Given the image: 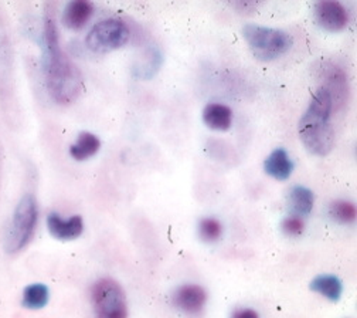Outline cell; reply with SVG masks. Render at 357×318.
Listing matches in <instances>:
<instances>
[{"label":"cell","mask_w":357,"mask_h":318,"mask_svg":"<svg viewBox=\"0 0 357 318\" xmlns=\"http://www.w3.org/2000/svg\"><path fill=\"white\" fill-rule=\"evenodd\" d=\"M317 77L322 82L321 88L331 96L333 110L343 108L349 101V80L343 68L332 62H319L317 66Z\"/></svg>","instance_id":"obj_7"},{"label":"cell","mask_w":357,"mask_h":318,"mask_svg":"<svg viewBox=\"0 0 357 318\" xmlns=\"http://www.w3.org/2000/svg\"><path fill=\"white\" fill-rule=\"evenodd\" d=\"M314 202H315L314 192L307 189L306 187L296 185L289 192L288 203L291 210L294 212V216H298V217L307 216L312 212V208H314Z\"/></svg>","instance_id":"obj_15"},{"label":"cell","mask_w":357,"mask_h":318,"mask_svg":"<svg viewBox=\"0 0 357 318\" xmlns=\"http://www.w3.org/2000/svg\"><path fill=\"white\" fill-rule=\"evenodd\" d=\"M130 31L119 19H105L93 26L85 37L86 48L98 55L118 50L129 41Z\"/></svg>","instance_id":"obj_6"},{"label":"cell","mask_w":357,"mask_h":318,"mask_svg":"<svg viewBox=\"0 0 357 318\" xmlns=\"http://www.w3.org/2000/svg\"><path fill=\"white\" fill-rule=\"evenodd\" d=\"M38 220L37 201L31 194H27L17 203L9 231L6 236V252L17 253L24 249L31 240Z\"/></svg>","instance_id":"obj_4"},{"label":"cell","mask_w":357,"mask_h":318,"mask_svg":"<svg viewBox=\"0 0 357 318\" xmlns=\"http://www.w3.org/2000/svg\"><path fill=\"white\" fill-rule=\"evenodd\" d=\"M315 19L321 27L336 33L346 29L349 23L347 9L336 0H322L315 5Z\"/></svg>","instance_id":"obj_8"},{"label":"cell","mask_w":357,"mask_h":318,"mask_svg":"<svg viewBox=\"0 0 357 318\" xmlns=\"http://www.w3.org/2000/svg\"><path fill=\"white\" fill-rule=\"evenodd\" d=\"M264 171L277 180H287L292 175L294 164L284 148H277L264 161Z\"/></svg>","instance_id":"obj_12"},{"label":"cell","mask_w":357,"mask_h":318,"mask_svg":"<svg viewBox=\"0 0 357 318\" xmlns=\"http://www.w3.org/2000/svg\"><path fill=\"white\" fill-rule=\"evenodd\" d=\"M329 215L339 223L350 224L354 223L357 210L353 202L349 201H336L329 208Z\"/></svg>","instance_id":"obj_18"},{"label":"cell","mask_w":357,"mask_h":318,"mask_svg":"<svg viewBox=\"0 0 357 318\" xmlns=\"http://www.w3.org/2000/svg\"><path fill=\"white\" fill-rule=\"evenodd\" d=\"M203 121L214 131H227L233 124V111L225 104L211 103L203 111Z\"/></svg>","instance_id":"obj_13"},{"label":"cell","mask_w":357,"mask_h":318,"mask_svg":"<svg viewBox=\"0 0 357 318\" xmlns=\"http://www.w3.org/2000/svg\"><path fill=\"white\" fill-rule=\"evenodd\" d=\"M233 6L236 9H238L240 13H243V10H245L244 13H247V12H252V9L255 8V3H252V2H238V3H234Z\"/></svg>","instance_id":"obj_22"},{"label":"cell","mask_w":357,"mask_h":318,"mask_svg":"<svg viewBox=\"0 0 357 318\" xmlns=\"http://www.w3.org/2000/svg\"><path fill=\"white\" fill-rule=\"evenodd\" d=\"M243 37L252 55L262 62H271L284 56L294 45V38L289 33L258 24H245Z\"/></svg>","instance_id":"obj_3"},{"label":"cell","mask_w":357,"mask_h":318,"mask_svg":"<svg viewBox=\"0 0 357 318\" xmlns=\"http://www.w3.org/2000/svg\"><path fill=\"white\" fill-rule=\"evenodd\" d=\"M101 148V141L97 135L91 132H81L77 143L70 147V155L75 161H85L94 157Z\"/></svg>","instance_id":"obj_14"},{"label":"cell","mask_w":357,"mask_h":318,"mask_svg":"<svg viewBox=\"0 0 357 318\" xmlns=\"http://www.w3.org/2000/svg\"><path fill=\"white\" fill-rule=\"evenodd\" d=\"M49 297H50V293L47 286L36 283L24 289L22 304L29 310H40L47 305Z\"/></svg>","instance_id":"obj_17"},{"label":"cell","mask_w":357,"mask_h":318,"mask_svg":"<svg viewBox=\"0 0 357 318\" xmlns=\"http://www.w3.org/2000/svg\"><path fill=\"white\" fill-rule=\"evenodd\" d=\"M47 226L52 236L59 240H74L82 235L84 222L81 216H71L63 219L59 213H50L47 216Z\"/></svg>","instance_id":"obj_10"},{"label":"cell","mask_w":357,"mask_h":318,"mask_svg":"<svg viewBox=\"0 0 357 318\" xmlns=\"http://www.w3.org/2000/svg\"><path fill=\"white\" fill-rule=\"evenodd\" d=\"M282 232L287 235V236H301L305 231V223L302 220V217H298V216H287L284 220H282Z\"/></svg>","instance_id":"obj_20"},{"label":"cell","mask_w":357,"mask_h":318,"mask_svg":"<svg viewBox=\"0 0 357 318\" xmlns=\"http://www.w3.org/2000/svg\"><path fill=\"white\" fill-rule=\"evenodd\" d=\"M333 104L328 91L318 88L299 120L298 133L306 151L317 157L331 154L335 144V129L331 124Z\"/></svg>","instance_id":"obj_2"},{"label":"cell","mask_w":357,"mask_h":318,"mask_svg":"<svg viewBox=\"0 0 357 318\" xmlns=\"http://www.w3.org/2000/svg\"><path fill=\"white\" fill-rule=\"evenodd\" d=\"M231 318H259L258 312L255 310H251V308H237Z\"/></svg>","instance_id":"obj_21"},{"label":"cell","mask_w":357,"mask_h":318,"mask_svg":"<svg viewBox=\"0 0 357 318\" xmlns=\"http://www.w3.org/2000/svg\"><path fill=\"white\" fill-rule=\"evenodd\" d=\"M222 235V224L214 217H204L199 223V236L207 243L217 242Z\"/></svg>","instance_id":"obj_19"},{"label":"cell","mask_w":357,"mask_h":318,"mask_svg":"<svg viewBox=\"0 0 357 318\" xmlns=\"http://www.w3.org/2000/svg\"><path fill=\"white\" fill-rule=\"evenodd\" d=\"M94 13V5L88 0H73L63 12V24L70 30L82 29Z\"/></svg>","instance_id":"obj_11"},{"label":"cell","mask_w":357,"mask_h":318,"mask_svg":"<svg viewBox=\"0 0 357 318\" xmlns=\"http://www.w3.org/2000/svg\"><path fill=\"white\" fill-rule=\"evenodd\" d=\"M91 303L97 318H128L125 291L114 279L104 277L93 284Z\"/></svg>","instance_id":"obj_5"},{"label":"cell","mask_w":357,"mask_h":318,"mask_svg":"<svg viewBox=\"0 0 357 318\" xmlns=\"http://www.w3.org/2000/svg\"><path fill=\"white\" fill-rule=\"evenodd\" d=\"M44 73L50 96L59 104L74 103L82 91V77L75 64L60 48L53 10L44 17Z\"/></svg>","instance_id":"obj_1"},{"label":"cell","mask_w":357,"mask_h":318,"mask_svg":"<svg viewBox=\"0 0 357 318\" xmlns=\"http://www.w3.org/2000/svg\"><path fill=\"white\" fill-rule=\"evenodd\" d=\"M173 304L189 315H197L206 305L207 293L199 284H183L173 293Z\"/></svg>","instance_id":"obj_9"},{"label":"cell","mask_w":357,"mask_h":318,"mask_svg":"<svg viewBox=\"0 0 357 318\" xmlns=\"http://www.w3.org/2000/svg\"><path fill=\"white\" fill-rule=\"evenodd\" d=\"M309 289L315 291L329 301H337L343 293L342 282L333 275H321L310 282Z\"/></svg>","instance_id":"obj_16"}]
</instances>
